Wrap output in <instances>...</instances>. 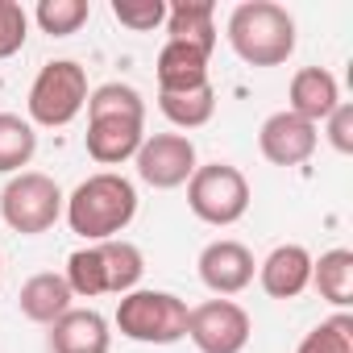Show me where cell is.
<instances>
[{
    "label": "cell",
    "instance_id": "4",
    "mask_svg": "<svg viewBox=\"0 0 353 353\" xmlns=\"http://www.w3.org/2000/svg\"><path fill=\"white\" fill-rule=\"evenodd\" d=\"M145 274V258L133 241H96L88 250H75L67 258V287L71 295H83V299H96V295H129L137 291Z\"/></svg>",
    "mask_w": 353,
    "mask_h": 353
},
{
    "label": "cell",
    "instance_id": "26",
    "mask_svg": "<svg viewBox=\"0 0 353 353\" xmlns=\"http://www.w3.org/2000/svg\"><path fill=\"white\" fill-rule=\"evenodd\" d=\"M328 141L336 154H353V104H336L328 112Z\"/></svg>",
    "mask_w": 353,
    "mask_h": 353
},
{
    "label": "cell",
    "instance_id": "20",
    "mask_svg": "<svg viewBox=\"0 0 353 353\" xmlns=\"http://www.w3.org/2000/svg\"><path fill=\"white\" fill-rule=\"evenodd\" d=\"M158 108L170 125H179V129H200L212 121L216 112V92L212 83L204 88H192V92H158Z\"/></svg>",
    "mask_w": 353,
    "mask_h": 353
},
{
    "label": "cell",
    "instance_id": "6",
    "mask_svg": "<svg viewBox=\"0 0 353 353\" xmlns=\"http://www.w3.org/2000/svg\"><path fill=\"white\" fill-rule=\"evenodd\" d=\"M30 121L42 129H63L71 125L83 108H88V71L71 59H54L38 71L34 88H30Z\"/></svg>",
    "mask_w": 353,
    "mask_h": 353
},
{
    "label": "cell",
    "instance_id": "27",
    "mask_svg": "<svg viewBox=\"0 0 353 353\" xmlns=\"http://www.w3.org/2000/svg\"><path fill=\"white\" fill-rule=\"evenodd\" d=\"M0 266H5V258H0Z\"/></svg>",
    "mask_w": 353,
    "mask_h": 353
},
{
    "label": "cell",
    "instance_id": "22",
    "mask_svg": "<svg viewBox=\"0 0 353 353\" xmlns=\"http://www.w3.org/2000/svg\"><path fill=\"white\" fill-rule=\"evenodd\" d=\"M42 34L50 38H71L88 17H92V5L88 0H38V9H34Z\"/></svg>",
    "mask_w": 353,
    "mask_h": 353
},
{
    "label": "cell",
    "instance_id": "16",
    "mask_svg": "<svg viewBox=\"0 0 353 353\" xmlns=\"http://www.w3.org/2000/svg\"><path fill=\"white\" fill-rule=\"evenodd\" d=\"M216 5L212 0H174L166 5V42H183V46H196L204 54H212L216 46Z\"/></svg>",
    "mask_w": 353,
    "mask_h": 353
},
{
    "label": "cell",
    "instance_id": "12",
    "mask_svg": "<svg viewBox=\"0 0 353 353\" xmlns=\"http://www.w3.org/2000/svg\"><path fill=\"white\" fill-rule=\"evenodd\" d=\"M196 266H200V283L221 299L254 283V254L241 241H208Z\"/></svg>",
    "mask_w": 353,
    "mask_h": 353
},
{
    "label": "cell",
    "instance_id": "5",
    "mask_svg": "<svg viewBox=\"0 0 353 353\" xmlns=\"http://www.w3.org/2000/svg\"><path fill=\"white\" fill-rule=\"evenodd\" d=\"M188 303L170 291H129L117 303L121 336L137 345H174L188 336Z\"/></svg>",
    "mask_w": 353,
    "mask_h": 353
},
{
    "label": "cell",
    "instance_id": "13",
    "mask_svg": "<svg viewBox=\"0 0 353 353\" xmlns=\"http://www.w3.org/2000/svg\"><path fill=\"white\" fill-rule=\"evenodd\" d=\"M312 262L316 258L303 245H295V241L291 245H279L258 266V283H262V291L270 299H295V295H303L312 287Z\"/></svg>",
    "mask_w": 353,
    "mask_h": 353
},
{
    "label": "cell",
    "instance_id": "1",
    "mask_svg": "<svg viewBox=\"0 0 353 353\" xmlns=\"http://www.w3.org/2000/svg\"><path fill=\"white\" fill-rule=\"evenodd\" d=\"M88 154L100 166L133 158L145 141V100L129 83H104L88 92Z\"/></svg>",
    "mask_w": 353,
    "mask_h": 353
},
{
    "label": "cell",
    "instance_id": "14",
    "mask_svg": "<svg viewBox=\"0 0 353 353\" xmlns=\"http://www.w3.org/2000/svg\"><path fill=\"white\" fill-rule=\"evenodd\" d=\"M108 320L92 307H71L50 324V353H108Z\"/></svg>",
    "mask_w": 353,
    "mask_h": 353
},
{
    "label": "cell",
    "instance_id": "21",
    "mask_svg": "<svg viewBox=\"0 0 353 353\" xmlns=\"http://www.w3.org/2000/svg\"><path fill=\"white\" fill-rule=\"evenodd\" d=\"M38 154V133L17 112H0V174H21Z\"/></svg>",
    "mask_w": 353,
    "mask_h": 353
},
{
    "label": "cell",
    "instance_id": "18",
    "mask_svg": "<svg viewBox=\"0 0 353 353\" xmlns=\"http://www.w3.org/2000/svg\"><path fill=\"white\" fill-rule=\"evenodd\" d=\"M71 287H67V279L63 274H54V270H42V274H34L26 287H21V316L26 320H34V324H54L59 316H67L71 312Z\"/></svg>",
    "mask_w": 353,
    "mask_h": 353
},
{
    "label": "cell",
    "instance_id": "2",
    "mask_svg": "<svg viewBox=\"0 0 353 353\" xmlns=\"http://www.w3.org/2000/svg\"><path fill=\"white\" fill-rule=\"evenodd\" d=\"M71 233H79L83 241H112L117 233L129 229V221L137 216V188L117 170H100L67 196L63 204Z\"/></svg>",
    "mask_w": 353,
    "mask_h": 353
},
{
    "label": "cell",
    "instance_id": "8",
    "mask_svg": "<svg viewBox=\"0 0 353 353\" xmlns=\"http://www.w3.org/2000/svg\"><path fill=\"white\" fill-rule=\"evenodd\" d=\"M188 208L204 221V225H237L250 208V183L233 162H208L196 166V174L188 179Z\"/></svg>",
    "mask_w": 353,
    "mask_h": 353
},
{
    "label": "cell",
    "instance_id": "7",
    "mask_svg": "<svg viewBox=\"0 0 353 353\" xmlns=\"http://www.w3.org/2000/svg\"><path fill=\"white\" fill-rule=\"evenodd\" d=\"M67 196L59 192V183L42 170H21L9 179V188L0 192V216L13 233L38 237L46 229H54V221L63 216Z\"/></svg>",
    "mask_w": 353,
    "mask_h": 353
},
{
    "label": "cell",
    "instance_id": "11",
    "mask_svg": "<svg viewBox=\"0 0 353 353\" xmlns=\"http://www.w3.org/2000/svg\"><path fill=\"white\" fill-rule=\"evenodd\" d=\"M316 141H320L316 125H307L303 117H295L287 108L274 112V117H266L262 129H258V150L274 166H299V162H307L316 154Z\"/></svg>",
    "mask_w": 353,
    "mask_h": 353
},
{
    "label": "cell",
    "instance_id": "19",
    "mask_svg": "<svg viewBox=\"0 0 353 353\" xmlns=\"http://www.w3.org/2000/svg\"><path fill=\"white\" fill-rule=\"evenodd\" d=\"M312 287L320 291V299L345 312L353 303V250L320 254V262H312Z\"/></svg>",
    "mask_w": 353,
    "mask_h": 353
},
{
    "label": "cell",
    "instance_id": "25",
    "mask_svg": "<svg viewBox=\"0 0 353 353\" xmlns=\"http://www.w3.org/2000/svg\"><path fill=\"white\" fill-rule=\"evenodd\" d=\"M30 38V17L17 0H0V59H13Z\"/></svg>",
    "mask_w": 353,
    "mask_h": 353
},
{
    "label": "cell",
    "instance_id": "10",
    "mask_svg": "<svg viewBox=\"0 0 353 353\" xmlns=\"http://www.w3.org/2000/svg\"><path fill=\"white\" fill-rule=\"evenodd\" d=\"M133 158H137V174L158 192L183 188L196 174V166H200L196 162V145L183 133H154V137L141 141V150Z\"/></svg>",
    "mask_w": 353,
    "mask_h": 353
},
{
    "label": "cell",
    "instance_id": "23",
    "mask_svg": "<svg viewBox=\"0 0 353 353\" xmlns=\"http://www.w3.org/2000/svg\"><path fill=\"white\" fill-rule=\"evenodd\" d=\"M295 353H353V316L349 312H336L328 320H320Z\"/></svg>",
    "mask_w": 353,
    "mask_h": 353
},
{
    "label": "cell",
    "instance_id": "24",
    "mask_svg": "<svg viewBox=\"0 0 353 353\" xmlns=\"http://www.w3.org/2000/svg\"><path fill=\"white\" fill-rule=\"evenodd\" d=\"M112 17L133 34H150L166 21V0H112Z\"/></svg>",
    "mask_w": 353,
    "mask_h": 353
},
{
    "label": "cell",
    "instance_id": "9",
    "mask_svg": "<svg viewBox=\"0 0 353 353\" xmlns=\"http://www.w3.org/2000/svg\"><path fill=\"white\" fill-rule=\"evenodd\" d=\"M250 312L233 299H208L188 312V336L200 353H241L250 345Z\"/></svg>",
    "mask_w": 353,
    "mask_h": 353
},
{
    "label": "cell",
    "instance_id": "3",
    "mask_svg": "<svg viewBox=\"0 0 353 353\" xmlns=\"http://www.w3.org/2000/svg\"><path fill=\"white\" fill-rule=\"evenodd\" d=\"M229 46L250 67H283L295 54V17L274 0H245L229 13Z\"/></svg>",
    "mask_w": 353,
    "mask_h": 353
},
{
    "label": "cell",
    "instance_id": "17",
    "mask_svg": "<svg viewBox=\"0 0 353 353\" xmlns=\"http://www.w3.org/2000/svg\"><path fill=\"white\" fill-rule=\"evenodd\" d=\"M208 83V54L183 42H166L158 50V92H192Z\"/></svg>",
    "mask_w": 353,
    "mask_h": 353
},
{
    "label": "cell",
    "instance_id": "15",
    "mask_svg": "<svg viewBox=\"0 0 353 353\" xmlns=\"http://www.w3.org/2000/svg\"><path fill=\"white\" fill-rule=\"evenodd\" d=\"M287 100L295 117H303L307 125H320L328 121V112L341 104V88H336V75L324 71V67H303L291 75V88H287Z\"/></svg>",
    "mask_w": 353,
    "mask_h": 353
}]
</instances>
